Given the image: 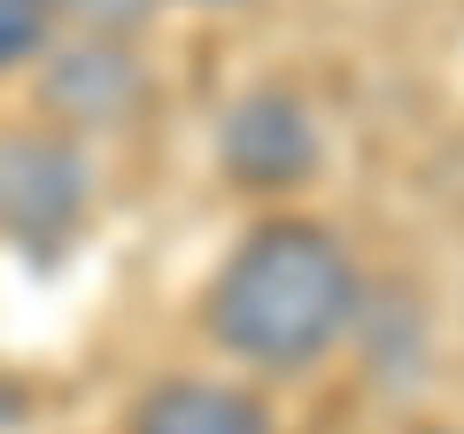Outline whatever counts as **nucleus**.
Returning a JSON list of instances; mask_svg holds the SVG:
<instances>
[{
	"instance_id": "1",
	"label": "nucleus",
	"mask_w": 464,
	"mask_h": 434,
	"mask_svg": "<svg viewBox=\"0 0 464 434\" xmlns=\"http://www.w3.org/2000/svg\"><path fill=\"white\" fill-rule=\"evenodd\" d=\"M348 318H356V264L310 217L256 225L225 256V271L209 280V302H201V326L217 350L264 372L317 365L348 334Z\"/></svg>"
},
{
	"instance_id": "2",
	"label": "nucleus",
	"mask_w": 464,
	"mask_h": 434,
	"mask_svg": "<svg viewBox=\"0 0 464 434\" xmlns=\"http://www.w3.org/2000/svg\"><path fill=\"white\" fill-rule=\"evenodd\" d=\"M85 202H93V163L63 133H8L0 140V233L16 249L70 241Z\"/></svg>"
},
{
	"instance_id": "3",
	"label": "nucleus",
	"mask_w": 464,
	"mask_h": 434,
	"mask_svg": "<svg viewBox=\"0 0 464 434\" xmlns=\"http://www.w3.org/2000/svg\"><path fill=\"white\" fill-rule=\"evenodd\" d=\"M217 163H225L240 186H256V194H271V186H302L317 171V124H310V109H302L295 94H279V85L240 94L225 109V124H217Z\"/></svg>"
},
{
	"instance_id": "4",
	"label": "nucleus",
	"mask_w": 464,
	"mask_h": 434,
	"mask_svg": "<svg viewBox=\"0 0 464 434\" xmlns=\"http://www.w3.org/2000/svg\"><path fill=\"white\" fill-rule=\"evenodd\" d=\"M132 434H271V411L232 380H163L132 403Z\"/></svg>"
},
{
	"instance_id": "5",
	"label": "nucleus",
	"mask_w": 464,
	"mask_h": 434,
	"mask_svg": "<svg viewBox=\"0 0 464 434\" xmlns=\"http://www.w3.org/2000/svg\"><path fill=\"white\" fill-rule=\"evenodd\" d=\"M47 101L70 124H116L140 101V70L116 47H70L47 63Z\"/></svg>"
},
{
	"instance_id": "6",
	"label": "nucleus",
	"mask_w": 464,
	"mask_h": 434,
	"mask_svg": "<svg viewBox=\"0 0 464 434\" xmlns=\"http://www.w3.org/2000/svg\"><path fill=\"white\" fill-rule=\"evenodd\" d=\"M47 24H54V0H0V78L47 47Z\"/></svg>"
},
{
	"instance_id": "7",
	"label": "nucleus",
	"mask_w": 464,
	"mask_h": 434,
	"mask_svg": "<svg viewBox=\"0 0 464 434\" xmlns=\"http://www.w3.org/2000/svg\"><path fill=\"white\" fill-rule=\"evenodd\" d=\"M194 8H232V0H194Z\"/></svg>"
}]
</instances>
